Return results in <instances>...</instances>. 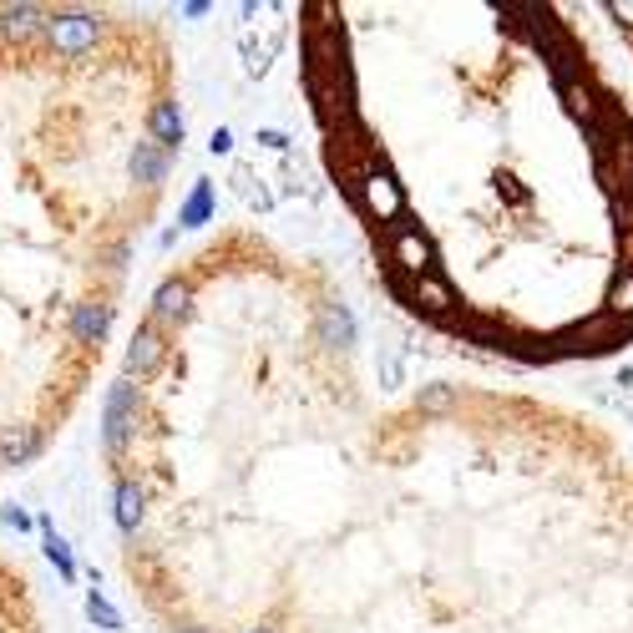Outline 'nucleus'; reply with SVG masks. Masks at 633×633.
<instances>
[{"label":"nucleus","mask_w":633,"mask_h":633,"mask_svg":"<svg viewBox=\"0 0 633 633\" xmlns=\"http://www.w3.org/2000/svg\"><path fill=\"white\" fill-rule=\"evenodd\" d=\"M162 355H168V344H162L158 325H152V319H143V325H137V335H133V350H127V370H133L137 381H147V375L158 370Z\"/></svg>","instance_id":"f257e3e1"}]
</instances>
